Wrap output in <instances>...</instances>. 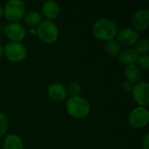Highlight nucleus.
Instances as JSON below:
<instances>
[{
	"mask_svg": "<svg viewBox=\"0 0 149 149\" xmlns=\"http://www.w3.org/2000/svg\"><path fill=\"white\" fill-rule=\"evenodd\" d=\"M137 65L142 70H148L149 68V56L148 55H142L139 56L137 59Z\"/></svg>",
	"mask_w": 149,
	"mask_h": 149,
	"instance_id": "21",
	"label": "nucleus"
},
{
	"mask_svg": "<svg viewBox=\"0 0 149 149\" xmlns=\"http://www.w3.org/2000/svg\"><path fill=\"white\" fill-rule=\"evenodd\" d=\"M139 58V54L133 47H125L118 55L119 60L125 65L135 64Z\"/></svg>",
	"mask_w": 149,
	"mask_h": 149,
	"instance_id": "14",
	"label": "nucleus"
},
{
	"mask_svg": "<svg viewBox=\"0 0 149 149\" xmlns=\"http://www.w3.org/2000/svg\"><path fill=\"white\" fill-rule=\"evenodd\" d=\"M132 94L134 101L141 107L149 105V84L147 81H140L134 84Z\"/></svg>",
	"mask_w": 149,
	"mask_h": 149,
	"instance_id": "7",
	"label": "nucleus"
},
{
	"mask_svg": "<svg viewBox=\"0 0 149 149\" xmlns=\"http://www.w3.org/2000/svg\"><path fill=\"white\" fill-rule=\"evenodd\" d=\"M38 38L45 44L55 43L59 36V31L57 24L51 20H43L37 28Z\"/></svg>",
	"mask_w": 149,
	"mask_h": 149,
	"instance_id": "3",
	"label": "nucleus"
},
{
	"mask_svg": "<svg viewBox=\"0 0 149 149\" xmlns=\"http://www.w3.org/2000/svg\"><path fill=\"white\" fill-rule=\"evenodd\" d=\"M105 51L111 57H116L120 52V45L115 39H111L106 42Z\"/></svg>",
	"mask_w": 149,
	"mask_h": 149,
	"instance_id": "17",
	"label": "nucleus"
},
{
	"mask_svg": "<svg viewBox=\"0 0 149 149\" xmlns=\"http://www.w3.org/2000/svg\"><path fill=\"white\" fill-rule=\"evenodd\" d=\"M3 49L4 56L11 62H20L27 57V49L22 43L10 42Z\"/></svg>",
	"mask_w": 149,
	"mask_h": 149,
	"instance_id": "5",
	"label": "nucleus"
},
{
	"mask_svg": "<svg viewBox=\"0 0 149 149\" xmlns=\"http://www.w3.org/2000/svg\"><path fill=\"white\" fill-rule=\"evenodd\" d=\"M3 149H24L22 139L14 134L6 136L3 142Z\"/></svg>",
	"mask_w": 149,
	"mask_h": 149,
	"instance_id": "15",
	"label": "nucleus"
},
{
	"mask_svg": "<svg viewBox=\"0 0 149 149\" xmlns=\"http://www.w3.org/2000/svg\"><path fill=\"white\" fill-rule=\"evenodd\" d=\"M4 16V12H3V7L2 5H0V19Z\"/></svg>",
	"mask_w": 149,
	"mask_h": 149,
	"instance_id": "25",
	"label": "nucleus"
},
{
	"mask_svg": "<svg viewBox=\"0 0 149 149\" xmlns=\"http://www.w3.org/2000/svg\"><path fill=\"white\" fill-rule=\"evenodd\" d=\"M143 72L142 70L140 68V66L135 63V64H131L127 65L125 68V76L127 81L136 84L141 81L142 78Z\"/></svg>",
	"mask_w": 149,
	"mask_h": 149,
	"instance_id": "13",
	"label": "nucleus"
},
{
	"mask_svg": "<svg viewBox=\"0 0 149 149\" xmlns=\"http://www.w3.org/2000/svg\"><path fill=\"white\" fill-rule=\"evenodd\" d=\"M142 148L143 149H149V134H147L142 140Z\"/></svg>",
	"mask_w": 149,
	"mask_h": 149,
	"instance_id": "23",
	"label": "nucleus"
},
{
	"mask_svg": "<svg viewBox=\"0 0 149 149\" xmlns=\"http://www.w3.org/2000/svg\"><path fill=\"white\" fill-rule=\"evenodd\" d=\"M66 111L74 119H83L91 112L89 101L80 96L71 97L66 101Z\"/></svg>",
	"mask_w": 149,
	"mask_h": 149,
	"instance_id": "2",
	"label": "nucleus"
},
{
	"mask_svg": "<svg viewBox=\"0 0 149 149\" xmlns=\"http://www.w3.org/2000/svg\"><path fill=\"white\" fill-rule=\"evenodd\" d=\"M60 12L59 5L53 0H47L42 5V16H45L47 20L56 19Z\"/></svg>",
	"mask_w": 149,
	"mask_h": 149,
	"instance_id": "12",
	"label": "nucleus"
},
{
	"mask_svg": "<svg viewBox=\"0 0 149 149\" xmlns=\"http://www.w3.org/2000/svg\"><path fill=\"white\" fill-rule=\"evenodd\" d=\"M134 45L135 47L134 49L136 51L139 56L148 55L149 52V40L148 38H141L138 40Z\"/></svg>",
	"mask_w": 149,
	"mask_h": 149,
	"instance_id": "18",
	"label": "nucleus"
},
{
	"mask_svg": "<svg viewBox=\"0 0 149 149\" xmlns=\"http://www.w3.org/2000/svg\"><path fill=\"white\" fill-rule=\"evenodd\" d=\"M66 92L67 94H69L71 97L79 96V93L81 92V86L77 81L70 82L66 87Z\"/></svg>",
	"mask_w": 149,
	"mask_h": 149,
	"instance_id": "19",
	"label": "nucleus"
},
{
	"mask_svg": "<svg viewBox=\"0 0 149 149\" xmlns=\"http://www.w3.org/2000/svg\"><path fill=\"white\" fill-rule=\"evenodd\" d=\"M117 42L126 47H132L139 40V33L132 27H125L117 33Z\"/></svg>",
	"mask_w": 149,
	"mask_h": 149,
	"instance_id": "8",
	"label": "nucleus"
},
{
	"mask_svg": "<svg viewBox=\"0 0 149 149\" xmlns=\"http://www.w3.org/2000/svg\"><path fill=\"white\" fill-rule=\"evenodd\" d=\"M93 37L99 40L108 41L114 39L118 33V26L116 23L107 17H102L94 22L92 27Z\"/></svg>",
	"mask_w": 149,
	"mask_h": 149,
	"instance_id": "1",
	"label": "nucleus"
},
{
	"mask_svg": "<svg viewBox=\"0 0 149 149\" xmlns=\"http://www.w3.org/2000/svg\"><path fill=\"white\" fill-rule=\"evenodd\" d=\"M128 122L134 128H142L149 122V111L147 107H138L128 116Z\"/></svg>",
	"mask_w": 149,
	"mask_h": 149,
	"instance_id": "6",
	"label": "nucleus"
},
{
	"mask_svg": "<svg viewBox=\"0 0 149 149\" xmlns=\"http://www.w3.org/2000/svg\"><path fill=\"white\" fill-rule=\"evenodd\" d=\"M9 120L5 114L0 113V137L3 136L9 129Z\"/></svg>",
	"mask_w": 149,
	"mask_h": 149,
	"instance_id": "20",
	"label": "nucleus"
},
{
	"mask_svg": "<svg viewBox=\"0 0 149 149\" xmlns=\"http://www.w3.org/2000/svg\"><path fill=\"white\" fill-rule=\"evenodd\" d=\"M4 56V49H3V46L0 45V58Z\"/></svg>",
	"mask_w": 149,
	"mask_h": 149,
	"instance_id": "24",
	"label": "nucleus"
},
{
	"mask_svg": "<svg viewBox=\"0 0 149 149\" xmlns=\"http://www.w3.org/2000/svg\"><path fill=\"white\" fill-rule=\"evenodd\" d=\"M47 94L49 98L53 101H64L67 98L66 87L59 82H54L48 86Z\"/></svg>",
	"mask_w": 149,
	"mask_h": 149,
	"instance_id": "11",
	"label": "nucleus"
},
{
	"mask_svg": "<svg viewBox=\"0 0 149 149\" xmlns=\"http://www.w3.org/2000/svg\"><path fill=\"white\" fill-rule=\"evenodd\" d=\"M132 24L135 31H145L149 25V10L148 9H140L135 11L132 17Z\"/></svg>",
	"mask_w": 149,
	"mask_h": 149,
	"instance_id": "10",
	"label": "nucleus"
},
{
	"mask_svg": "<svg viewBox=\"0 0 149 149\" xmlns=\"http://www.w3.org/2000/svg\"><path fill=\"white\" fill-rule=\"evenodd\" d=\"M134 86V84H133V83H131V82H129L127 80H125L121 84V88L126 93H132Z\"/></svg>",
	"mask_w": 149,
	"mask_h": 149,
	"instance_id": "22",
	"label": "nucleus"
},
{
	"mask_svg": "<svg viewBox=\"0 0 149 149\" xmlns=\"http://www.w3.org/2000/svg\"><path fill=\"white\" fill-rule=\"evenodd\" d=\"M24 23L31 27L38 25L43 21V16L40 12L37 10H30L28 12H25L24 16Z\"/></svg>",
	"mask_w": 149,
	"mask_h": 149,
	"instance_id": "16",
	"label": "nucleus"
},
{
	"mask_svg": "<svg viewBox=\"0 0 149 149\" xmlns=\"http://www.w3.org/2000/svg\"><path fill=\"white\" fill-rule=\"evenodd\" d=\"M4 33L6 37L12 42L20 43L26 35V31L24 25L18 22L9 23L4 28Z\"/></svg>",
	"mask_w": 149,
	"mask_h": 149,
	"instance_id": "9",
	"label": "nucleus"
},
{
	"mask_svg": "<svg viewBox=\"0 0 149 149\" xmlns=\"http://www.w3.org/2000/svg\"><path fill=\"white\" fill-rule=\"evenodd\" d=\"M5 18L10 23H16L21 20L25 14V4L21 0H10L3 6Z\"/></svg>",
	"mask_w": 149,
	"mask_h": 149,
	"instance_id": "4",
	"label": "nucleus"
}]
</instances>
